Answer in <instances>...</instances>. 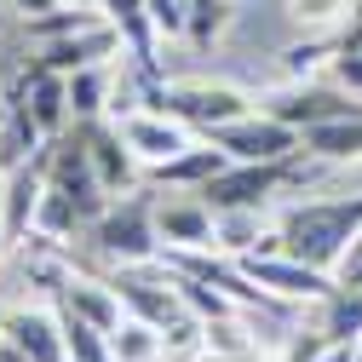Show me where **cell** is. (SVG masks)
Wrapping results in <instances>:
<instances>
[{
  "label": "cell",
  "mask_w": 362,
  "mask_h": 362,
  "mask_svg": "<svg viewBox=\"0 0 362 362\" xmlns=\"http://www.w3.org/2000/svg\"><path fill=\"white\" fill-rule=\"evenodd\" d=\"M213 224H218V213H213L202 196L156 202V230H161V247H213Z\"/></svg>",
  "instance_id": "e0dca14e"
},
{
  "label": "cell",
  "mask_w": 362,
  "mask_h": 362,
  "mask_svg": "<svg viewBox=\"0 0 362 362\" xmlns=\"http://www.w3.org/2000/svg\"><path fill=\"white\" fill-rule=\"evenodd\" d=\"M93 6L121 29V47H127V58H132L139 86H156V81H161V58H156L161 35H156V23H150V6H144V0H93Z\"/></svg>",
  "instance_id": "4fadbf2b"
},
{
  "label": "cell",
  "mask_w": 362,
  "mask_h": 362,
  "mask_svg": "<svg viewBox=\"0 0 362 362\" xmlns=\"http://www.w3.org/2000/svg\"><path fill=\"white\" fill-rule=\"evenodd\" d=\"M86 242H93V253H104L110 264H156L161 259V230H156V202L150 190H127L115 196L98 224L86 230Z\"/></svg>",
  "instance_id": "5b68a950"
},
{
  "label": "cell",
  "mask_w": 362,
  "mask_h": 362,
  "mask_svg": "<svg viewBox=\"0 0 362 362\" xmlns=\"http://www.w3.org/2000/svg\"><path fill=\"white\" fill-rule=\"evenodd\" d=\"M334 276H339V282H351V288H362V230H356V242L345 247V259L334 264Z\"/></svg>",
  "instance_id": "4316f807"
},
{
  "label": "cell",
  "mask_w": 362,
  "mask_h": 362,
  "mask_svg": "<svg viewBox=\"0 0 362 362\" xmlns=\"http://www.w3.org/2000/svg\"><path fill=\"white\" fill-rule=\"evenodd\" d=\"M6 110H18L40 139H58V132H69V75L47 69V64H23L18 81H12V93H6Z\"/></svg>",
  "instance_id": "8992f818"
},
{
  "label": "cell",
  "mask_w": 362,
  "mask_h": 362,
  "mask_svg": "<svg viewBox=\"0 0 362 362\" xmlns=\"http://www.w3.org/2000/svg\"><path fill=\"white\" fill-rule=\"evenodd\" d=\"M236 264H242V276H247L259 293H270L276 305H299V299H316V305H322V299L334 293V270H316V264H305V259H293V253H242Z\"/></svg>",
  "instance_id": "ba28073f"
},
{
  "label": "cell",
  "mask_w": 362,
  "mask_h": 362,
  "mask_svg": "<svg viewBox=\"0 0 362 362\" xmlns=\"http://www.w3.org/2000/svg\"><path fill=\"white\" fill-rule=\"evenodd\" d=\"M40 196H47V144H40L29 161H18L12 173H0V230H6L12 247L35 236Z\"/></svg>",
  "instance_id": "30bf717a"
},
{
  "label": "cell",
  "mask_w": 362,
  "mask_h": 362,
  "mask_svg": "<svg viewBox=\"0 0 362 362\" xmlns=\"http://www.w3.org/2000/svg\"><path fill=\"white\" fill-rule=\"evenodd\" d=\"M356 362H362V351H356Z\"/></svg>",
  "instance_id": "4dcf8cb0"
},
{
  "label": "cell",
  "mask_w": 362,
  "mask_h": 362,
  "mask_svg": "<svg viewBox=\"0 0 362 362\" xmlns=\"http://www.w3.org/2000/svg\"><path fill=\"white\" fill-rule=\"evenodd\" d=\"M75 132H81L86 156H93V173L104 178V190H110V196L139 190V167H144V161L127 150V139H121V127H115V121L93 115V121H75Z\"/></svg>",
  "instance_id": "8fae6325"
},
{
  "label": "cell",
  "mask_w": 362,
  "mask_h": 362,
  "mask_svg": "<svg viewBox=\"0 0 362 362\" xmlns=\"http://www.w3.org/2000/svg\"><path fill=\"white\" fill-rule=\"evenodd\" d=\"M110 351H115V362H167L161 328L139 322V316H121V328L110 334Z\"/></svg>",
  "instance_id": "7402d4cb"
},
{
  "label": "cell",
  "mask_w": 362,
  "mask_h": 362,
  "mask_svg": "<svg viewBox=\"0 0 362 362\" xmlns=\"http://www.w3.org/2000/svg\"><path fill=\"white\" fill-rule=\"evenodd\" d=\"M150 6V23L161 40H185V12H178V0H144Z\"/></svg>",
  "instance_id": "484cf974"
},
{
  "label": "cell",
  "mask_w": 362,
  "mask_h": 362,
  "mask_svg": "<svg viewBox=\"0 0 362 362\" xmlns=\"http://www.w3.org/2000/svg\"><path fill=\"white\" fill-rule=\"evenodd\" d=\"M12 12H23V18H40V12H52V6H81V0H6Z\"/></svg>",
  "instance_id": "83f0119b"
},
{
  "label": "cell",
  "mask_w": 362,
  "mask_h": 362,
  "mask_svg": "<svg viewBox=\"0 0 362 362\" xmlns=\"http://www.w3.org/2000/svg\"><path fill=\"white\" fill-rule=\"evenodd\" d=\"M104 110H110V75H104V64L75 69V75H69V115H75V121H93V115H104Z\"/></svg>",
  "instance_id": "cb8c5ba5"
},
{
  "label": "cell",
  "mask_w": 362,
  "mask_h": 362,
  "mask_svg": "<svg viewBox=\"0 0 362 362\" xmlns=\"http://www.w3.org/2000/svg\"><path fill=\"white\" fill-rule=\"evenodd\" d=\"M276 230H282V253H293L316 270H334L362 230V190L356 196H322V202H293Z\"/></svg>",
  "instance_id": "7a4b0ae2"
},
{
  "label": "cell",
  "mask_w": 362,
  "mask_h": 362,
  "mask_svg": "<svg viewBox=\"0 0 362 362\" xmlns=\"http://www.w3.org/2000/svg\"><path fill=\"white\" fill-rule=\"evenodd\" d=\"M6 247H12V242H6V230H0V259H6Z\"/></svg>",
  "instance_id": "f546056e"
},
{
  "label": "cell",
  "mask_w": 362,
  "mask_h": 362,
  "mask_svg": "<svg viewBox=\"0 0 362 362\" xmlns=\"http://www.w3.org/2000/svg\"><path fill=\"white\" fill-rule=\"evenodd\" d=\"M230 167V156H224L218 144H190L185 156H173V161H161V167H150V178L156 185H173V190H202L213 173H224Z\"/></svg>",
  "instance_id": "ac0fdd59"
},
{
  "label": "cell",
  "mask_w": 362,
  "mask_h": 362,
  "mask_svg": "<svg viewBox=\"0 0 362 362\" xmlns=\"http://www.w3.org/2000/svg\"><path fill=\"white\" fill-rule=\"evenodd\" d=\"M207 144H218L230 161H282V156H299L305 150L299 132L288 121H276V115H264V110H253V115H242L230 127H213Z\"/></svg>",
  "instance_id": "9c48e42d"
},
{
  "label": "cell",
  "mask_w": 362,
  "mask_h": 362,
  "mask_svg": "<svg viewBox=\"0 0 362 362\" xmlns=\"http://www.w3.org/2000/svg\"><path fill=\"white\" fill-rule=\"evenodd\" d=\"M115 52H127V47H121V29H115L110 18H98V23H86V29L64 35V40H47V47H35V58L47 64V69H58V75H75V69H93V64H110Z\"/></svg>",
  "instance_id": "9a60e30c"
},
{
  "label": "cell",
  "mask_w": 362,
  "mask_h": 362,
  "mask_svg": "<svg viewBox=\"0 0 362 362\" xmlns=\"http://www.w3.org/2000/svg\"><path fill=\"white\" fill-rule=\"evenodd\" d=\"M305 156L322 161V167H334V161H356V156H362V115L310 127V132H305Z\"/></svg>",
  "instance_id": "d6986e66"
},
{
  "label": "cell",
  "mask_w": 362,
  "mask_h": 362,
  "mask_svg": "<svg viewBox=\"0 0 362 362\" xmlns=\"http://www.w3.org/2000/svg\"><path fill=\"white\" fill-rule=\"evenodd\" d=\"M115 293H121V305H127V316H139V322H150V328H178V322H190V305H185V293L173 288V276L161 270V282H150V276H115Z\"/></svg>",
  "instance_id": "2e32d148"
},
{
  "label": "cell",
  "mask_w": 362,
  "mask_h": 362,
  "mask_svg": "<svg viewBox=\"0 0 362 362\" xmlns=\"http://www.w3.org/2000/svg\"><path fill=\"white\" fill-rule=\"evenodd\" d=\"M316 167H322V161H310L305 150L299 156H282V161H230L224 173H213L196 196L213 213H259V207H270L276 196L299 190Z\"/></svg>",
  "instance_id": "3957f363"
},
{
  "label": "cell",
  "mask_w": 362,
  "mask_h": 362,
  "mask_svg": "<svg viewBox=\"0 0 362 362\" xmlns=\"http://www.w3.org/2000/svg\"><path fill=\"white\" fill-rule=\"evenodd\" d=\"M110 202H115V196L104 190V178L93 173V156H86L81 132H58V139H47V196H40L35 236H29V242L64 247L69 236H86V230H93L98 213H104Z\"/></svg>",
  "instance_id": "6da1fadb"
},
{
  "label": "cell",
  "mask_w": 362,
  "mask_h": 362,
  "mask_svg": "<svg viewBox=\"0 0 362 362\" xmlns=\"http://www.w3.org/2000/svg\"><path fill=\"white\" fill-rule=\"evenodd\" d=\"M316 328L328 334V345H356L362 339V288L334 276V293L322 299V322Z\"/></svg>",
  "instance_id": "ffe728a7"
},
{
  "label": "cell",
  "mask_w": 362,
  "mask_h": 362,
  "mask_svg": "<svg viewBox=\"0 0 362 362\" xmlns=\"http://www.w3.org/2000/svg\"><path fill=\"white\" fill-rule=\"evenodd\" d=\"M351 6H356V0H288V18L305 35H334L351 18Z\"/></svg>",
  "instance_id": "d4e9b609"
},
{
  "label": "cell",
  "mask_w": 362,
  "mask_h": 362,
  "mask_svg": "<svg viewBox=\"0 0 362 362\" xmlns=\"http://www.w3.org/2000/svg\"><path fill=\"white\" fill-rule=\"evenodd\" d=\"M115 127H121L127 150L139 156L144 167H161V161H173V156L190 150V127L173 121V115H161V110H121Z\"/></svg>",
  "instance_id": "5bb4252c"
},
{
  "label": "cell",
  "mask_w": 362,
  "mask_h": 362,
  "mask_svg": "<svg viewBox=\"0 0 362 362\" xmlns=\"http://www.w3.org/2000/svg\"><path fill=\"white\" fill-rule=\"evenodd\" d=\"M0 362H23V356H18L12 345H6V334H0Z\"/></svg>",
  "instance_id": "f1b7e54d"
},
{
  "label": "cell",
  "mask_w": 362,
  "mask_h": 362,
  "mask_svg": "<svg viewBox=\"0 0 362 362\" xmlns=\"http://www.w3.org/2000/svg\"><path fill=\"white\" fill-rule=\"evenodd\" d=\"M139 110H161L173 121H185L190 132H213L253 115L259 104L230 81H156V86H139Z\"/></svg>",
  "instance_id": "277c9868"
},
{
  "label": "cell",
  "mask_w": 362,
  "mask_h": 362,
  "mask_svg": "<svg viewBox=\"0 0 362 362\" xmlns=\"http://www.w3.org/2000/svg\"><path fill=\"white\" fill-rule=\"evenodd\" d=\"M98 18H104L98 6H52V12H40V18H23V29H29L35 47H47V40H64V35L86 29V23H98Z\"/></svg>",
  "instance_id": "603a6c76"
},
{
  "label": "cell",
  "mask_w": 362,
  "mask_h": 362,
  "mask_svg": "<svg viewBox=\"0 0 362 362\" xmlns=\"http://www.w3.org/2000/svg\"><path fill=\"white\" fill-rule=\"evenodd\" d=\"M178 12H185V40H190L196 52H207L213 40L230 29L236 0H178Z\"/></svg>",
  "instance_id": "44dd1931"
},
{
  "label": "cell",
  "mask_w": 362,
  "mask_h": 362,
  "mask_svg": "<svg viewBox=\"0 0 362 362\" xmlns=\"http://www.w3.org/2000/svg\"><path fill=\"white\" fill-rule=\"evenodd\" d=\"M0 334L23 362H69L64 356V322L40 305H0Z\"/></svg>",
  "instance_id": "7c38bea8"
},
{
  "label": "cell",
  "mask_w": 362,
  "mask_h": 362,
  "mask_svg": "<svg viewBox=\"0 0 362 362\" xmlns=\"http://www.w3.org/2000/svg\"><path fill=\"white\" fill-rule=\"evenodd\" d=\"M259 110H264V115H276V121H288L299 139H305L310 127H322V121L362 115L356 93H345V86H316V81H282L276 93H264V98H259Z\"/></svg>",
  "instance_id": "52a82bcc"
}]
</instances>
